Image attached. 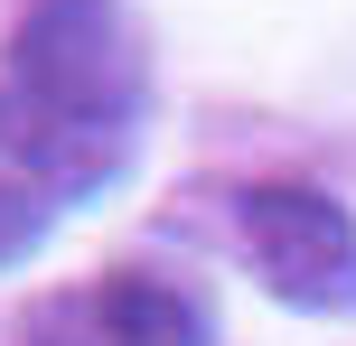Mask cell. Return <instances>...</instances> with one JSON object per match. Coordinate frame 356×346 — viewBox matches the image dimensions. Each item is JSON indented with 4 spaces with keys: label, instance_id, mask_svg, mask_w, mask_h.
<instances>
[{
    "label": "cell",
    "instance_id": "obj_1",
    "mask_svg": "<svg viewBox=\"0 0 356 346\" xmlns=\"http://www.w3.org/2000/svg\"><path fill=\"white\" fill-rule=\"evenodd\" d=\"M141 37L122 0H29L0 56V159L38 197H85L131 159L141 122Z\"/></svg>",
    "mask_w": 356,
    "mask_h": 346
},
{
    "label": "cell",
    "instance_id": "obj_2",
    "mask_svg": "<svg viewBox=\"0 0 356 346\" xmlns=\"http://www.w3.org/2000/svg\"><path fill=\"white\" fill-rule=\"evenodd\" d=\"M244 253L253 272H263L272 300H291V309H356V216L328 187L309 178H263L244 187Z\"/></svg>",
    "mask_w": 356,
    "mask_h": 346
},
{
    "label": "cell",
    "instance_id": "obj_3",
    "mask_svg": "<svg viewBox=\"0 0 356 346\" xmlns=\"http://www.w3.org/2000/svg\"><path fill=\"white\" fill-rule=\"evenodd\" d=\"M29 346H207V309L160 272H104L56 291L29 318Z\"/></svg>",
    "mask_w": 356,
    "mask_h": 346
},
{
    "label": "cell",
    "instance_id": "obj_4",
    "mask_svg": "<svg viewBox=\"0 0 356 346\" xmlns=\"http://www.w3.org/2000/svg\"><path fill=\"white\" fill-rule=\"evenodd\" d=\"M47 225H56V206L38 197L29 178H0V272H10V262H29L38 243H47Z\"/></svg>",
    "mask_w": 356,
    "mask_h": 346
}]
</instances>
